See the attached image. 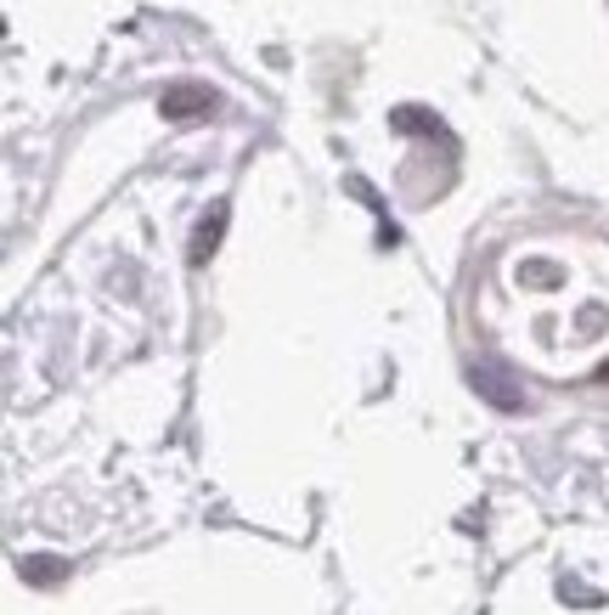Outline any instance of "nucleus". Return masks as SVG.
Instances as JSON below:
<instances>
[{"instance_id":"nucleus-2","label":"nucleus","mask_w":609,"mask_h":615,"mask_svg":"<svg viewBox=\"0 0 609 615\" xmlns=\"http://www.w3.org/2000/svg\"><path fill=\"white\" fill-rule=\"evenodd\" d=\"M468 378H475V390H480L491 407H502V412H520V407H525V390L513 385V373H508L502 362H475V367H468Z\"/></svg>"},{"instance_id":"nucleus-3","label":"nucleus","mask_w":609,"mask_h":615,"mask_svg":"<svg viewBox=\"0 0 609 615\" xmlns=\"http://www.w3.org/2000/svg\"><path fill=\"white\" fill-rule=\"evenodd\" d=\"M226 220H231V209H226V204H215V209L198 220V231H193V249H186V260H193V266H204V260L220 249V231H226Z\"/></svg>"},{"instance_id":"nucleus-4","label":"nucleus","mask_w":609,"mask_h":615,"mask_svg":"<svg viewBox=\"0 0 609 615\" xmlns=\"http://www.w3.org/2000/svg\"><path fill=\"white\" fill-rule=\"evenodd\" d=\"M390 125H395V130H412V136H446V125H441L429 108H395Z\"/></svg>"},{"instance_id":"nucleus-6","label":"nucleus","mask_w":609,"mask_h":615,"mask_svg":"<svg viewBox=\"0 0 609 615\" xmlns=\"http://www.w3.org/2000/svg\"><path fill=\"white\" fill-rule=\"evenodd\" d=\"M23 571H29L34 582H57V559H29Z\"/></svg>"},{"instance_id":"nucleus-1","label":"nucleus","mask_w":609,"mask_h":615,"mask_svg":"<svg viewBox=\"0 0 609 615\" xmlns=\"http://www.w3.org/2000/svg\"><path fill=\"white\" fill-rule=\"evenodd\" d=\"M215 108H220V90L204 85V79H175V85L159 90V114L175 119V125H186V119H209Z\"/></svg>"},{"instance_id":"nucleus-5","label":"nucleus","mask_w":609,"mask_h":615,"mask_svg":"<svg viewBox=\"0 0 609 615\" xmlns=\"http://www.w3.org/2000/svg\"><path fill=\"white\" fill-rule=\"evenodd\" d=\"M558 277H565V271L547 266V260H525V266H520V282H531V289H553Z\"/></svg>"},{"instance_id":"nucleus-7","label":"nucleus","mask_w":609,"mask_h":615,"mask_svg":"<svg viewBox=\"0 0 609 615\" xmlns=\"http://www.w3.org/2000/svg\"><path fill=\"white\" fill-rule=\"evenodd\" d=\"M598 385H609V362H603V367H598Z\"/></svg>"}]
</instances>
